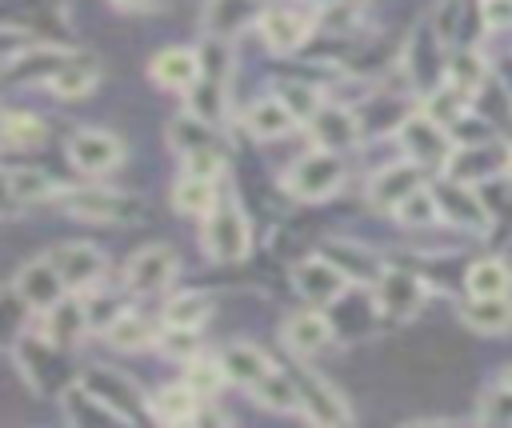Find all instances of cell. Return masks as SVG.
<instances>
[{
    "mask_svg": "<svg viewBox=\"0 0 512 428\" xmlns=\"http://www.w3.org/2000/svg\"><path fill=\"white\" fill-rule=\"evenodd\" d=\"M284 344H288L296 356H316L320 348L332 344V320L320 316V312H296V316H288V324H284Z\"/></svg>",
    "mask_w": 512,
    "mask_h": 428,
    "instance_id": "20",
    "label": "cell"
},
{
    "mask_svg": "<svg viewBox=\"0 0 512 428\" xmlns=\"http://www.w3.org/2000/svg\"><path fill=\"white\" fill-rule=\"evenodd\" d=\"M508 164H512V148L500 144L496 136H488V140L456 144V148L448 152V160H444V172H448V180H456V184H472V180H488V176L508 172Z\"/></svg>",
    "mask_w": 512,
    "mask_h": 428,
    "instance_id": "4",
    "label": "cell"
},
{
    "mask_svg": "<svg viewBox=\"0 0 512 428\" xmlns=\"http://www.w3.org/2000/svg\"><path fill=\"white\" fill-rule=\"evenodd\" d=\"M292 284L308 304H336L340 292L348 288V276L320 252V256H308L292 268Z\"/></svg>",
    "mask_w": 512,
    "mask_h": 428,
    "instance_id": "10",
    "label": "cell"
},
{
    "mask_svg": "<svg viewBox=\"0 0 512 428\" xmlns=\"http://www.w3.org/2000/svg\"><path fill=\"white\" fill-rule=\"evenodd\" d=\"M484 420H500V424H512V388L504 384L500 392H488L484 396V408H480Z\"/></svg>",
    "mask_w": 512,
    "mask_h": 428,
    "instance_id": "42",
    "label": "cell"
},
{
    "mask_svg": "<svg viewBox=\"0 0 512 428\" xmlns=\"http://www.w3.org/2000/svg\"><path fill=\"white\" fill-rule=\"evenodd\" d=\"M248 392H252V400H256L260 408H268V412H300L296 384H292V376H284L280 368H272V372H268L260 384H252Z\"/></svg>",
    "mask_w": 512,
    "mask_h": 428,
    "instance_id": "28",
    "label": "cell"
},
{
    "mask_svg": "<svg viewBox=\"0 0 512 428\" xmlns=\"http://www.w3.org/2000/svg\"><path fill=\"white\" fill-rule=\"evenodd\" d=\"M200 396L188 388V384H168V388H160L152 400H148V412H152V420H160V424H192V420H200Z\"/></svg>",
    "mask_w": 512,
    "mask_h": 428,
    "instance_id": "23",
    "label": "cell"
},
{
    "mask_svg": "<svg viewBox=\"0 0 512 428\" xmlns=\"http://www.w3.org/2000/svg\"><path fill=\"white\" fill-rule=\"evenodd\" d=\"M104 340H108L112 348H120V352H140V348L156 344V328H152L144 316H136V312L124 308V312L104 328Z\"/></svg>",
    "mask_w": 512,
    "mask_h": 428,
    "instance_id": "27",
    "label": "cell"
},
{
    "mask_svg": "<svg viewBox=\"0 0 512 428\" xmlns=\"http://www.w3.org/2000/svg\"><path fill=\"white\" fill-rule=\"evenodd\" d=\"M204 248L220 264L248 256V248H252L248 220H244V212H240V204L232 196H224V200L216 196V204L204 212Z\"/></svg>",
    "mask_w": 512,
    "mask_h": 428,
    "instance_id": "3",
    "label": "cell"
},
{
    "mask_svg": "<svg viewBox=\"0 0 512 428\" xmlns=\"http://www.w3.org/2000/svg\"><path fill=\"white\" fill-rule=\"evenodd\" d=\"M68 160L76 172L84 176H104L112 172L120 160H124V144L116 132H104V128H80L72 132L68 140Z\"/></svg>",
    "mask_w": 512,
    "mask_h": 428,
    "instance_id": "7",
    "label": "cell"
},
{
    "mask_svg": "<svg viewBox=\"0 0 512 428\" xmlns=\"http://www.w3.org/2000/svg\"><path fill=\"white\" fill-rule=\"evenodd\" d=\"M116 8H128V12H144V8H156V0H112Z\"/></svg>",
    "mask_w": 512,
    "mask_h": 428,
    "instance_id": "44",
    "label": "cell"
},
{
    "mask_svg": "<svg viewBox=\"0 0 512 428\" xmlns=\"http://www.w3.org/2000/svg\"><path fill=\"white\" fill-rule=\"evenodd\" d=\"M44 316V340L56 344V348H68L80 340V332H88V320H84V304L72 300V296H60Z\"/></svg>",
    "mask_w": 512,
    "mask_h": 428,
    "instance_id": "22",
    "label": "cell"
},
{
    "mask_svg": "<svg viewBox=\"0 0 512 428\" xmlns=\"http://www.w3.org/2000/svg\"><path fill=\"white\" fill-rule=\"evenodd\" d=\"M156 348L168 356V360H192L200 352V328H180V324H160L156 332Z\"/></svg>",
    "mask_w": 512,
    "mask_h": 428,
    "instance_id": "38",
    "label": "cell"
},
{
    "mask_svg": "<svg viewBox=\"0 0 512 428\" xmlns=\"http://www.w3.org/2000/svg\"><path fill=\"white\" fill-rule=\"evenodd\" d=\"M184 172H196V176H208L216 180L224 172V152L212 144V148H200V152H188L184 156Z\"/></svg>",
    "mask_w": 512,
    "mask_h": 428,
    "instance_id": "41",
    "label": "cell"
},
{
    "mask_svg": "<svg viewBox=\"0 0 512 428\" xmlns=\"http://www.w3.org/2000/svg\"><path fill=\"white\" fill-rule=\"evenodd\" d=\"M44 124L28 112H4L0 116V148H40Z\"/></svg>",
    "mask_w": 512,
    "mask_h": 428,
    "instance_id": "35",
    "label": "cell"
},
{
    "mask_svg": "<svg viewBox=\"0 0 512 428\" xmlns=\"http://www.w3.org/2000/svg\"><path fill=\"white\" fill-rule=\"evenodd\" d=\"M484 60L476 56V52H456L452 60H448V84L452 88H460L468 100H472V92L484 84Z\"/></svg>",
    "mask_w": 512,
    "mask_h": 428,
    "instance_id": "39",
    "label": "cell"
},
{
    "mask_svg": "<svg viewBox=\"0 0 512 428\" xmlns=\"http://www.w3.org/2000/svg\"><path fill=\"white\" fill-rule=\"evenodd\" d=\"M344 180V160L340 152H328V148H312L304 152L288 172H284V192L296 196V200H328Z\"/></svg>",
    "mask_w": 512,
    "mask_h": 428,
    "instance_id": "1",
    "label": "cell"
},
{
    "mask_svg": "<svg viewBox=\"0 0 512 428\" xmlns=\"http://www.w3.org/2000/svg\"><path fill=\"white\" fill-rule=\"evenodd\" d=\"M4 188H8V196L16 204H40V200H48V196L60 192L52 184V176L48 172H36V168H8L4 172Z\"/></svg>",
    "mask_w": 512,
    "mask_h": 428,
    "instance_id": "29",
    "label": "cell"
},
{
    "mask_svg": "<svg viewBox=\"0 0 512 428\" xmlns=\"http://www.w3.org/2000/svg\"><path fill=\"white\" fill-rule=\"evenodd\" d=\"M96 80H100V64L88 60L84 52H68L64 64L48 76V88L56 96H64V100H76V96H88L96 88Z\"/></svg>",
    "mask_w": 512,
    "mask_h": 428,
    "instance_id": "18",
    "label": "cell"
},
{
    "mask_svg": "<svg viewBox=\"0 0 512 428\" xmlns=\"http://www.w3.org/2000/svg\"><path fill=\"white\" fill-rule=\"evenodd\" d=\"M324 256H328V260H332V264H336L344 276H352V280H380V272H384L368 248L348 244V240L328 244V248H324Z\"/></svg>",
    "mask_w": 512,
    "mask_h": 428,
    "instance_id": "31",
    "label": "cell"
},
{
    "mask_svg": "<svg viewBox=\"0 0 512 428\" xmlns=\"http://www.w3.org/2000/svg\"><path fill=\"white\" fill-rule=\"evenodd\" d=\"M56 196L68 216L96 220V224H132L144 216L140 196L112 192V188H72V192H56Z\"/></svg>",
    "mask_w": 512,
    "mask_h": 428,
    "instance_id": "2",
    "label": "cell"
},
{
    "mask_svg": "<svg viewBox=\"0 0 512 428\" xmlns=\"http://www.w3.org/2000/svg\"><path fill=\"white\" fill-rule=\"evenodd\" d=\"M484 24L488 28H508L512 24V0H484Z\"/></svg>",
    "mask_w": 512,
    "mask_h": 428,
    "instance_id": "43",
    "label": "cell"
},
{
    "mask_svg": "<svg viewBox=\"0 0 512 428\" xmlns=\"http://www.w3.org/2000/svg\"><path fill=\"white\" fill-rule=\"evenodd\" d=\"M212 204H216V180L196 176V172H184L172 184V208L180 216H204Z\"/></svg>",
    "mask_w": 512,
    "mask_h": 428,
    "instance_id": "26",
    "label": "cell"
},
{
    "mask_svg": "<svg viewBox=\"0 0 512 428\" xmlns=\"http://www.w3.org/2000/svg\"><path fill=\"white\" fill-rule=\"evenodd\" d=\"M292 384H296L300 416H304V420H312V424H344V420H352L348 404H344L324 380H316L312 372H300Z\"/></svg>",
    "mask_w": 512,
    "mask_h": 428,
    "instance_id": "13",
    "label": "cell"
},
{
    "mask_svg": "<svg viewBox=\"0 0 512 428\" xmlns=\"http://www.w3.org/2000/svg\"><path fill=\"white\" fill-rule=\"evenodd\" d=\"M288 108H292V116L296 120H308L324 100H320V88L316 84H308V80H288V84H280V92H276Z\"/></svg>",
    "mask_w": 512,
    "mask_h": 428,
    "instance_id": "40",
    "label": "cell"
},
{
    "mask_svg": "<svg viewBox=\"0 0 512 428\" xmlns=\"http://www.w3.org/2000/svg\"><path fill=\"white\" fill-rule=\"evenodd\" d=\"M212 316V300L200 296V292H180L164 304L160 312V324H180V328H200L204 320Z\"/></svg>",
    "mask_w": 512,
    "mask_h": 428,
    "instance_id": "34",
    "label": "cell"
},
{
    "mask_svg": "<svg viewBox=\"0 0 512 428\" xmlns=\"http://www.w3.org/2000/svg\"><path fill=\"white\" fill-rule=\"evenodd\" d=\"M48 260L60 272L64 288H72V292H84V288L100 284V276H104V252L96 244H60L48 252Z\"/></svg>",
    "mask_w": 512,
    "mask_h": 428,
    "instance_id": "11",
    "label": "cell"
},
{
    "mask_svg": "<svg viewBox=\"0 0 512 428\" xmlns=\"http://www.w3.org/2000/svg\"><path fill=\"white\" fill-rule=\"evenodd\" d=\"M220 368H224V380H232V384H240V388H252V384H260L276 364H272L268 352H260L256 344L236 340V344H228V348L220 352Z\"/></svg>",
    "mask_w": 512,
    "mask_h": 428,
    "instance_id": "16",
    "label": "cell"
},
{
    "mask_svg": "<svg viewBox=\"0 0 512 428\" xmlns=\"http://www.w3.org/2000/svg\"><path fill=\"white\" fill-rule=\"evenodd\" d=\"M376 284H380V308L388 316H412L420 308L424 288H420L416 276H408V272H380Z\"/></svg>",
    "mask_w": 512,
    "mask_h": 428,
    "instance_id": "24",
    "label": "cell"
},
{
    "mask_svg": "<svg viewBox=\"0 0 512 428\" xmlns=\"http://www.w3.org/2000/svg\"><path fill=\"white\" fill-rule=\"evenodd\" d=\"M64 292H68V288H64V280H60V272L52 268L48 256H36V260L20 264V272H16V280H12V296H16L20 308H28V312H48Z\"/></svg>",
    "mask_w": 512,
    "mask_h": 428,
    "instance_id": "8",
    "label": "cell"
},
{
    "mask_svg": "<svg viewBox=\"0 0 512 428\" xmlns=\"http://www.w3.org/2000/svg\"><path fill=\"white\" fill-rule=\"evenodd\" d=\"M256 28L272 52H296L312 36L316 16L308 8H296V4H276V8H264L256 16Z\"/></svg>",
    "mask_w": 512,
    "mask_h": 428,
    "instance_id": "6",
    "label": "cell"
},
{
    "mask_svg": "<svg viewBox=\"0 0 512 428\" xmlns=\"http://www.w3.org/2000/svg\"><path fill=\"white\" fill-rule=\"evenodd\" d=\"M400 148H404L408 160L420 164V168H432V164L444 168V160H448V152H452V140H448V128H440L432 116L412 112V116L400 124Z\"/></svg>",
    "mask_w": 512,
    "mask_h": 428,
    "instance_id": "9",
    "label": "cell"
},
{
    "mask_svg": "<svg viewBox=\"0 0 512 428\" xmlns=\"http://www.w3.org/2000/svg\"><path fill=\"white\" fill-rule=\"evenodd\" d=\"M184 384H188L200 400H212V396L224 388V368H220V360H208V356L184 360Z\"/></svg>",
    "mask_w": 512,
    "mask_h": 428,
    "instance_id": "37",
    "label": "cell"
},
{
    "mask_svg": "<svg viewBox=\"0 0 512 428\" xmlns=\"http://www.w3.org/2000/svg\"><path fill=\"white\" fill-rule=\"evenodd\" d=\"M420 164H412V160H400V164H388V168H380L376 176H372V184H368V200L376 204V208H396L412 188H420L424 180H420Z\"/></svg>",
    "mask_w": 512,
    "mask_h": 428,
    "instance_id": "15",
    "label": "cell"
},
{
    "mask_svg": "<svg viewBox=\"0 0 512 428\" xmlns=\"http://www.w3.org/2000/svg\"><path fill=\"white\" fill-rule=\"evenodd\" d=\"M504 384H508V388H512V368H508V372H504Z\"/></svg>",
    "mask_w": 512,
    "mask_h": 428,
    "instance_id": "45",
    "label": "cell"
},
{
    "mask_svg": "<svg viewBox=\"0 0 512 428\" xmlns=\"http://www.w3.org/2000/svg\"><path fill=\"white\" fill-rule=\"evenodd\" d=\"M64 420H72V424H96V420H108V424H116L120 416L92 392V388H84V384H76V388H68L64 392Z\"/></svg>",
    "mask_w": 512,
    "mask_h": 428,
    "instance_id": "32",
    "label": "cell"
},
{
    "mask_svg": "<svg viewBox=\"0 0 512 428\" xmlns=\"http://www.w3.org/2000/svg\"><path fill=\"white\" fill-rule=\"evenodd\" d=\"M176 276V252L168 244H148L124 264V288L132 296H156L172 284Z\"/></svg>",
    "mask_w": 512,
    "mask_h": 428,
    "instance_id": "5",
    "label": "cell"
},
{
    "mask_svg": "<svg viewBox=\"0 0 512 428\" xmlns=\"http://www.w3.org/2000/svg\"><path fill=\"white\" fill-rule=\"evenodd\" d=\"M244 124H248V132H252L256 140H280V136H288L300 120L292 116V108H288L280 96H264V100L248 104Z\"/></svg>",
    "mask_w": 512,
    "mask_h": 428,
    "instance_id": "19",
    "label": "cell"
},
{
    "mask_svg": "<svg viewBox=\"0 0 512 428\" xmlns=\"http://www.w3.org/2000/svg\"><path fill=\"white\" fill-rule=\"evenodd\" d=\"M148 72H152V80H156L160 88L188 92V88H192V80H196V72H200V52L172 44V48H164V52H156V56H152Z\"/></svg>",
    "mask_w": 512,
    "mask_h": 428,
    "instance_id": "14",
    "label": "cell"
},
{
    "mask_svg": "<svg viewBox=\"0 0 512 428\" xmlns=\"http://www.w3.org/2000/svg\"><path fill=\"white\" fill-rule=\"evenodd\" d=\"M304 124H308L316 148H328V152H344L360 140V116L344 104H320Z\"/></svg>",
    "mask_w": 512,
    "mask_h": 428,
    "instance_id": "12",
    "label": "cell"
},
{
    "mask_svg": "<svg viewBox=\"0 0 512 428\" xmlns=\"http://www.w3.org/2000/svg\"><path fill=\"white\" fill-rule=\"evenodd\" d=\"M460 320L480 332V336H500L512 328V300L504 296H472L468 304H460Z\"/></svg>",
    "mask_w": 512,
    "mask_h": 428,
    "instance_id": "17",
    "label": "cell"
},
{
    "mask_svg": "<svg viewBox=\"0 0 512 428\" xmlns=\"http://www.w3.org/2000/svg\"><path fill=\"white\" fill-rule=\"evenodd\" d=\"M256 16H260L256 0H208L204 4V28L216 40H228V36L244 32L248 24H256Z\"/></svg>",
    "mask_w": 512,
    "mask_h": 428,
    "instance_id": "21",
    "label": "cell"
},
{
    "mask_svg": "<svg viewBox=\"0 0 512 428\" xmlns=\"http://www.w3.org/2000/svg\"><path fill=\"white\" fill-rule=\"evenodd\" d=\"M392 212H396V220H400V224H408V228H428V224H436V220H440L436 192H432V188H424V184H420V188H412V192H408Z\"/></svg>",
    "mask_w": 512,
    "mask_h": 428,
    "instance_id": "36",
    "label": "cell"
},
{
    "mask_svg": "<svg viewBox=\"0 0 512 428\" xmlns=\"http://www.w3.org/2000/svg\"><path fill=\"white\" fill-rule=\"evenodd\" d=\"M436 204H440V216H448V220H456V224H464V228H484V208H476V200H472V192L464 188V184H456V180H448L440 192H436Z\"/></svg>",
    "mask_w": 512,
    "mask_h": 428,
    "instance_id": "30",
    "label": "cell"
},
{
    "mask_svg": "<svg viewBox=\"0 0 512 428\" xmlns=\"http://www.w3.org/2000/svg\"><path fill=\"white\" fill-rule=\"evenodd\" d=\"M168 144L172 152L188 156V152H200V148H212L216 144V124L196 116V112H180L168 120Z\"/></svg>",
    "mask_w": 512,
    "mask_h": 428,
    "instance_id": "25",
    "label": "cell"
},
{
    "mask_svg": "<svg viewBox=\"0 0 512 428\" xmlns=\"http://www.w3.org/2000/svg\"><path fill=\"white\" fill-rule=\"evenodd\" d=\"M512 292V268L504 260H476L468 268V296H504Z\"/></svg>",
    "mask_w": 512,
    "mask_h": 428,
    "instance_id": "33",
    "label": "cell"
}]
</instances>
